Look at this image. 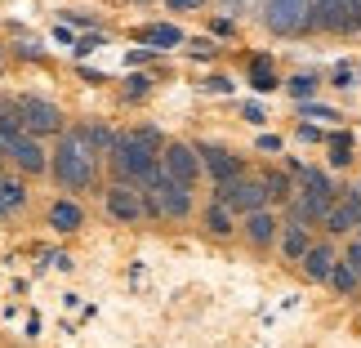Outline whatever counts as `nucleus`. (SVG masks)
I'll use <instances>...</instances> for the list:
<instances>
[{
    "label": "nucleus",
    "mask_w": 361,
    "mask_h": 348,
    "mask_svg": "<svg viewBox=\"0 0 361 348\" xmlns=\"http://www.w3.org/2000/svg\"><path fill=\"white\" fill-rule=\"evenodd\" d=\"M161 157H165V138L157 130H130L112 148V165L125 184H147L161 170Z\"/></svg>",
    "instance_id": "1"
},
{
    "label": "nucleus",
    "mask_w": 361,
    "mask_h": 348,
    "mask_svg": "<svg viewBox=\"0 0 361 348\" xmlns=\"http://www.w3.org/2000/svg\"><path fill=\"white\" fill-rule=\"evenodd\" d=\"M54 179L63 188H90L94 184V143L90 130H72L54 148Z\"/></svg>",
    "instance_id": "2"
},
{
    "label": "nucleus",
    "mask_w": 361,
    "mask_h": 348,
    "mask_svg": "<svg viewBox=\"0 0 361 348\" xmlns=\"http://www.w3.org/2000/svg\"><path fill=\"white\" fill-rule=\"evenodd\" d=\"M147 210L152 215H165V219H183L192 210V197L183 184H174L165 170H157L147 179Z\"/></svg>",
    "instance_id": "3"
},
{
    "label": "nucleus",
    "mask_w": 361,
    "mask_h": 348,
    "mask_svg": "<svg viewBox=\"0 0 361 348\" xmlns=\"http://www.w3.org/2000/svg\"><path fill=\"white\" fill-rule=\"evenodd\" d=\"M214 197H219V205H228L232 215H237V210H241V215H259L263 201H268V188H263V179L241 174V179H228V184H219Z\"/></svg>",
    "instance_id": "4"
},
{
    "label": "nucleus",
    "mask_w": 361,
    "mask_h": 348,
    "mask_svg": "<svg viewBox=\"0 0 361 348\" xmlns=\"http://www.w3.org/2000/svg\"><path fill=\"white\" fill-rule=\"evenodd\" d=\"M263 23L276 36H299L312 27V0H268L263 9Z\"/></svg>",
    "instance_id": "5"
},
{
    "label": "nucleus",
    "mask_w": 361,
    "mask_h": 348,
    "mask_svg": "<svg viewBox=\"0 0 361 348\" xmlns=\"http://www.w3.org/2000/svg\"><path fill=\"white\" fill-rule=\"evenodd\" d=\"M161 170L170 174L174 184L192 188V184H197V174H201V152H197V148H188V143H165Z\"/></svg>",
    "instance_id": "6"
},
{
    "label": "nucleus",
    "mask_w": 361,
    "mask_h": 348,
    "mask_svg": "<svg viewBox=\"0 0 361 348\" xmlns=\"http://www.w3.org/2000/svg\"><path fill=\"white\" fill-rule=\"evenodd\" d=\"M18 112H23V130L32 138L63 130V112L54 103H45V99H32V94H27V99H18Z\"/></svg>",
    "instance_id": "7"
},
{
    "label": "nucleus",
    "mask_w": 361,
    "mask_h": 348,
    "mask_svg": "<svg viewBox=\"0 0 361 348\" xmlns=\"http://www.w3.org/2000/svg\"><path fill=\"white\" fill-rule=\"evenodd\" d=\"M107 210H112V219H121V224H134V219L143 215L147 205H143V192L121 179V184L107 188Z\"/></svg>",
    "instance_id": "8"
},
{
    "label": "nucleus",
    "mask_w": 361,
    "mask_h": 348,
    "mask_svg": "<svg viewBox=\"0 0 361 348\" xmlns=\"http://www.w3.org/2000/svg\"><path fill=\"white\" fill-rule=\"evenodd\" d=\"M312 27H322V32H357L348 0H312Z\"/></svg>",
    "instance_id": "9"
},
{
    "label": "nucleus",
    "mask_w": 361,
    "mask_h": 348,
    "mask_svg": "<svg viewBox=\"0 0 361 348\" xmlns=\"http://www.w3.org/2000/svg\"><path fill=\"white\" fill-rule=\"evenodd\" d=\"M326 228H330V232H348V228H361V188L339 192L335 210L326 215Z\"/></svg>",
    "instance_id": "10"
},
{
    "label": "nucleus",
    "mask_w": 361,
    "mask_h": 348,
    "mask_svg": "<svg viewBox=\"0 0 361 348\" xmlns=\"http://www.w3.org/2000/svg\"><path fill=\"white\" fill-rule=\"evenodd\" d=\"M201 165L210 170L219 184H228V179H241V157H232L228 148H201Z\"/></svg>",
    "instance_id": "11"
},
{
    "label": "nucleus",
    "mask_w": 361,
    "mask_h": 348,
    "mask_svg": "<svg viewBox=\"0 0 361 348\" xmlns=\"http://www.w3.org/2000/svg\"><path fill=\"white\" fill-rule=\"evenodd\" d=\"M9 157H13V161H18V165H23V170H27V174H40V170H45V152H40V143H36V138H32V134H23V138H18V143H13V148H9Z\"/></svg>",
    "instance_id": "12"
},
{
    "label": "nucleus",
    "mask_w": 361,
    "mask_h": 348,
    "mask_svg": "<svg viewBox=\"0 0 361 348\" xmlns=\"http://www.w3.org/2000/svg\"><path fill=\"white\" fill-rule=\"evenodd\" d=\"M335 263H339V259H335V250H330V246H312L308 259H303V272H308L312 282H330Z\"/></svg>",
    "instance_id": "13"
},
{
    "label": "nucleus",
    "mask_w": 361,
    "mask_h": 348,
    "mask_svg": "<svg viewBox=\"0 0 361 348\" xmlns=\"http://www.w3.org/2000/svg\"><path fill=\"white\" fill-rule=\"evenodd\" d=\"M245 236H250L255 246H272V241H276V219H272L268 210L250 215V219H245Z\"/></svg>",
    "instance_id": "14"
},
{
    "label": "nucleus",
    "mask_w": 361,
    "mask_h": 348,
    "mask_svg": "<svg viewBox=\"0 0 361 348\" xmlns=\"http://www.w3.org/2000/svg\"><path fill=\"white\" fill-rule=\"evenodd\" d=\"M49 224L59 228V232H76V228H80V205H72V201H54V205H49Z\"/></svg>",
    "instance_id": "15"
},
{
    "label": "nucleus",
    "mask_w": 361,
    "mask_h": 348,
    "mask_svg": "<svg viewBox=\"0 0 361 348\" xmlns=\"http://www.w3.org/2000/svg\"><path fill=\"white\" fill-rule=\"evenodd\" d=\"M205 228H210V232H219V236H228V232H232V210L214 201L210 210H205Z\"/></svg>",
    "instance_id": "16"
},
{
    "label": "nucleus",
    "mask_w": 361,
    "mask_h": 348,
    "mask_svg": "<svg viewBox=\"0 0 361 348\" xmlns=\"http://www.w3.org/2000/svg\"><path fill=\"white\" fill-rule=\"evenodd\" d=\"M308 250H312L308 228H290V232H286V255H290V259H308Z\"/></svg>",
    "instance_id": "17"
},
{
    "label": "nucleus",
    "mask_w": 361,
    "mask_h": 348,
    "mask_svg": "<svg viewBox=\"0 0 361 348\" xmlns=\"http://www.w3.org/2000/svg\"><path fill=\"white\" fill-rule=\"evenodd\" d=\"M330 286H335L339 295H353V290H357V272L348 268V259L335 263V272H330Z\"/></svg>",
    "instance_id": "18"
},
{
    "label": "nucleus",
    "mask_w": 361,
    "mask_h": 348,
    "mask_svg": "<svg viewBox=\"0 0 361 348\" xmlns=\"http://www.w3.org/2000/svg\"><path fill=\"white\" fill-rule=\"evenodd\" d=\"M0 201H5V210H23L27 188H23V184H13V179H0Z\"/></svg>",
    "instance_id": "19"
},
{
    "label": "nucleus",
    "mask_w": 361,
    "mask_h": 348,
    "mask_svg": "<svg viewBox=\"0 0 361 348\" xmlns=\"http://www.w3.org/2000/svg\"><path fill=\"white\" fill-rule=\"evenodd\" d=\"M250 80H255V90H276L272 63H268V59H255V67H250Z\"/></svg>",
    "instance_id": "20"
},
{
    "label": "nucleus",
    "mask_w": 361,
    "mask_h": 348,
    "mask_svg": "<svg viewBox=\"0 0 361 348\" xmlns=\"http://www.w3.org/2000/svg\"><path fill=\"white\" fill-rule=\"evenodd\" d=\"M348 161H353V138L335 134V138H330V165H348Z\"/></svg>",
    "instance_id": "21"
},
{
    "label": "nucleus",
    "mask_w": 361,
    "mask_h": 348,
    "mask_svg": "<svg viewBox=\"0 0 361 348\" xmlns=\"http://www.w3.org/2000/svg\"><path fill=\"white\" fill-rule=\"evenodd\" d=\"M263 188H268V201H295V192H290L286 174H268V179H263Z\"/></svg>",
    "instance_id": "22"
},
{
    "label": "nucleus",
    "mask_w": 361,
    "mask_h": 348,
    "mask_svg": "<svg viewBox=\"0 0 361 348\" xmlns=\"http://www.w3.org/2000/svg\"><path fill=\"white\" fill-rule=\"evenodd\" d=\"M143 36L152 40V45H178V40H183V36H178V27H147Z\"/></svg>",
    "instance_id": "23"
},
{
    "label": "nucleus",
    "mask_w": 361,
    "mask_h": 348,
    "mask_svg": "<svg viewBox=\"0 0 361 348\" xmlns=\"http://www.w3.org/2000/svg\"><path fill=\"white\" fill-rule=\"evenodd\" d=\"M290 94H295V99H312V94H317V76H295V80H290Z\"/></svg>",
    "instance_id": "24"
},
{
    "label": "nucleus",
    "mask_w": 361,
    "mask_h": 348,
    "mask_svg": "<svg viewBox=\"0 0 361 348\" xmlns=\"http://www.w3.org/2000/svg\"><path fill=\"white\" fill-rule=\"evenodd\" d=\"M348 268H353V272L361 277V236H357V241L348 246Z\"/></svg>",
    "instance_id": "25"
},
{
    "label": "nucleus",
    "mask_w": 361,
    "mask_h": 348,
    "mask_svg": "<svg viewBox=\"0 0 361 348\" xmlns=\"http://www.w3.org/2000/svg\"><path fill=\"white\" fill-rule=\"evenodd\" d=\"M259 152H281V138H276V134H263L259 138Z\"/></svg>",
    "instance_id": "26"
},
{
    "label": "nucleus",
    "mask_w": 361,
    "mask_h": 348,
    "mask_svg": "<svg viewBox=\"0 0 361 348\" xmlns=\"http://www.w3.org/2000/svg\"><path fill=\"white\" fill-rule=\"evenodd\" d=\"M308 116H317V121H339L335 112H330V107H308Z\"/></svg>",
    "instance_id": "27"
},
{
    "label": "nucleus",
    "mask_w": 361,
    "mask_h": 348,
    "mask_svg": "<svg viewBox=\"0 0 361 348\" xmlns=\"http://www.w3.org/2000/svg\"><path fill=\"white\" fill-rule=\"evenodd\" d=\"M348 13H353V23L361 27V0H348Z\"/></svg>",
    "instance_id": "28"
},
{
    "label": "nucleus",
    "mask_w": 361,
    "mask_h": 348,
    "mask_svg": "<svg viewBox=\"0 0 361 348\" xmlns=\"http://www.w3.org/2000/svg\"><path fill=\"white\" fill-rule=\"evenodd\" d=\"M174 5H197V0H174Z\"/></svg>",
    "instance_id": "29"
},
{
    "label": "nucleus",
    "mask_w": 361,
    "mask_h": 348,
    "mask_svg": "<svg viewBox=\"0 0 361 348\" xmlns=\"http://www.w3.org/2000/svg\"><path fill=\"white\" fill-rule=\"evenodd\" d=\"M0 215H9V210H5V201H0Z\"/></svg>",
    "instance_id": "30"
}]
</instances>
